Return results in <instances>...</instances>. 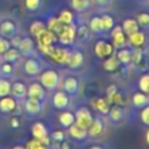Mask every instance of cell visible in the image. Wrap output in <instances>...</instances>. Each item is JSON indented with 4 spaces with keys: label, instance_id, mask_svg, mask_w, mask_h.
Here are the masks:
<instances>
[{
    "label": "cell",
    "instance_id": "cell-46",
    "mask_svg": "<svg viewBox=\"0 0 149 149\" xmlns=\"http://www.w3.org/2000/svg\"><path fill=\"white\" fill-rule=\"evenodd\" d=\"M51 139L54 140V141H56V143H62L63 140L65 139L64 131H62V130H55V131L51 134Z\"/></svg>",
    "mask_w": 149,
    "mask_h": 149
},
{
    "label": "cell",
    "instance_id": "cell-48",
    "mask_svg": "<svg viewBox=\"0 0 149 149\" xmlns=\"http://www.w3.org/2000/svg\"><path fill=\"white\" fill-rule=\"evenodd\" d=\"M111 103H114V105H119V106H122L124 103V100H123V95H122V93L120 92H116L115 94H114V97L111 98V101H110Z\"/></svg>",
    "mask_w": 149,
    "mask_h": 149
},
{
    "label": "cell",
    "instance_id": "cell-54",
    "mask_svg": "<svg viewBox=\"0 0 149 149\" xmlns=\"http://www.w3.org/2000/svg\"><path fill=\"white\" fill-rule=\"evenodd\" d=\"M145 141H147L148 145H149V130L147 131V134H145Z\"/></svg>",
    "mask_w": 149,
    "mask_h": 149
},
{
    "label": "cell",
    "instance_id": "cell-24",
    "mask_svg": "<svg viewBox=\"0 0 149 149\" xmlns=\"http://www.w3.org/2000/svg\"><path fill=\"white\" fill-rule=\"evenodd\" d=\"M119 68V60L116 55H111V56L103 59V70L107 72H115Z\"/></svg>",
    "mask_w": 149,
    "mask_h": 149
},
{
    "label": "cell",
    "instance_id": "cell-52",
    "mask_svg": "<svg viewBox=\"0 0 149 149\" xmlns=\"http://www.w3.org/2000/svg\"><path fill=\"white\" fill-rule=\"evenodd\" d=\"M10 126H12L13 128H18V127H20V122H18V119L17 118L10 119Z\"/></svg>",
    "mask_w": 149,
    "mask_h": 149
},
{
    "label": "cell",
    "instance_id": "cell-19",
    "mask_svg": "<svg viewBox=\"0 0 149 149\" xmlns=\"http://www.w3.org/2000/svg\"><path fill=\"white\" fill-rule=\"evenodd\" d=\"M68 134H70V136L74 140H84V139H86V136H88L86 130L80 127L79 124H76V123H73L72 126L68 127Z\"/></svg>",
    "mask_w": 149,
    "mask_h": 149
},
{
    "label": "cell",
    "instance_id": "cell-26",
    "mask_svg": "<svg viewBox=\"0 0 149 149\" xmlns=\"http://www.w3.org/2000/svg\"><path fill=\"white\" fill-rule=\"evenodd\" d=\"M46 29H47L46 24L42 22V21H39V20L33 21V22L30 24V26H29V31H30V34L33 37H36V38L42 33V31L46 30Z\"/></svg>",
    "mask_w": 149,
    "mask_h": 149
},
{
    "label": "cell",
    "instance_id": "cell-4",
    "mask_svg": "<svg viewBox=\"0 0 149 149\" xmlns=\"http://www.w3.org/2000/svg\"><path fill=\"white\" fill-rule=\"evenodd\" d=\"M71 56V51L67 47H55L54 51L51 52V55L47 58H50L51 62H54L55 64L64 65L68 63V59Z\"/></svg>",
    "mask_w": 149,
    "mask_h": 149
},
{
    "label": "cell",
    "instance_id": "cell-51",
    "mask_svg": "<svg viewBox=\"0 0 149 149\" xmlns=\"http://www.w3.org/2000/svg\"><path fill=\"white\" fill-rule=\"evenodd\" d=\"M95 3H97L98 5H101V7H107L111 3V0H95Z\"/></svg>",
    "mask_w": 149,
    "mask_h": 149
},
{
    "label": "cell",
    "instance_id": "cell-36",
    "mask_svg": "<svg viewBox=\"0 0 149 149\" xmlns=\"http://www.w3.org/2000/svg\"><path fill=\"white\" fill-rule=\"evenodd\" d=\"M101 20H102V25H103V30L105 31H109L115 26V21L114 18L111 17L110 15H103L101 16Z\"/></svg>",
    "mask_w": 149,
    "mask_h": 149
},
{
    "label": "cell",
    "instance_id": "cell-7",
    "mask_svg": "<svg viewBox=\"0 0 149 149\" xmlns=\"http://www.w3.org/2000/svg\"><path fill=\"white\" fill-rule=\"evenodd\" d=\"M70 95L64 92V90H59L55 92V94L52 95V106L58 110H64L70 106Z\"/></svg>",
    "mask_w": 149,
    "mask_h": 149
},
{
    "label": "cell",
    "instance_id": "cell-39",
    "mask_svg": "<svg viewBox=\"0 0 149 149\" xmlns=\"http://www.w3.org/2000/svg\"><path fill=\"white\" fill-rule=\"evenodd\" d=\"M139 88L143 93L149 94V73H145L140 77L139 80Z\"/></svg>",
    "mask_w": 149,
    "mask_h": 149
},
{
    "label": "cell",
    "instance_id": "cell-43",
    "mask_svg": "<svg viewBox=\"0 0 149 149\" xmlns=\"http://www.w3.org/2000/svg\"><path fill=\"white\" fill-rule=\"evenodd\" d=\"M13 63H9V62H5L1 64V67H0V72H1L4 76H10V74L13 73Z\"/></svg>",
    "mask_w": 149,
    "mask_h": 149
},
{
    "label": "cell",
    "instance_id": "cell-16",
    "mask_svg": "<svg viewBox=\"0 0 149 149\" xmlns=\"http://www.w3.org/2000/svg\"><path fill=\"white\" fill-rule=\"evenodd\" d=\"M24 70H25V72L29 76H36V74H38L41 72V64H39V62L37 59L29 58L24 63Z\"/></svg>",
    "mask_w": 149,
    "mask_h": 149
},
{
    "label": "cell",
    "instance_id": "cell-15",
    "mask_svg": "<svg viewBox=\"0 0 149 149\" xmlns=\"http://www.w3.org/2000/svg\"><path fill=\"white\" fill-rule=\"evenodd\" d=\"M20 50L21 55H25V56H30L34 51V42L30 37H25V38H21L20 45L17 47Z\"/></svg>",
    "mask_w": 149,
    "mask_h": 149
},
{
    "label": "cell",
    "instance_id": "cell-20",
    "mask_svg": "<svg viewBox=\"0 0 149 149\" xmlns=\"http://www.w3.org/2000/svg\"><path fill=\"white\" fill-rule=\"evenodd\" d=\"M31 135H33V137H36V139L42 140L46 136H49V132H47V128L43 123L36 122V123L31 126Z\"/></svg>",
    "mask_w": 149,
    "mask_h": 149
},
{
    "label": "cell",
    "instance_id": "cell-14",
    "mask_svg": "<svg viewBox=\"0 0 149 149\" xmlns=\"http://www.w3.org/2000/svg\"><path fill=\"white\" fill-rule=\"evenodd\" d=\"M92 106L94 107L95 111H98L102 115H107L109 111H110V102H109V100L102 98V97H98L95 100H93Z\"/></svg>",
    "mask_w": 149,
    "mask_h": 149
},
{
    "label": "cell",
    "instance_id": "cell-10",
    "mask_svg": "<svg viewBox=\"0 0 149 149\" xmlns=\"http://www.w3.org/2000/svg\"><path fill=\"white\" fill-rule=\"evenodd\" d=\"M17 109V102H16V98L10 97L9 94L5 95V97H1L0 100V111L4 114H8V113H12Z\"/></svg>",
    "mask_w": 149,
    "mask_h": 149
},
{
    "label": "cell",
    "instance_id": "cell-47",
    "mask_svg": "<svg viewBox=\"0 0 149 149\" xmlns=\"http://www.w3.org/2000/svg\"><path fill=\"white\" fill-rule=\"evenodd\" d=\"M140 119H141V122L144 124L149 126V105L144 106V109L141 110V113H140Z\"/></svg>",
    "mask_w": 149,
    "mask_h": 149
},
{
    "label": "cell",
    "instance_id": "cell-55",
    "mask_svg": "<svg viewBox=\"0 0 149 149\" xmlns=\"http://www.w3.org/2000/svg\"><path fill=\"white\" fill-rule=\"evenodd\" d=\"M89 149H103V148L100 147V145H93V147H90Z\"/></svg>",
    "mask_w": 149,
    "mask_h": 149
},
{
    "label": "cell",
    "instance_id": "cell-17",
    "mask_svg": "<svg viewBox=\"0 0 149 149\" xmlns=\"http://www.w3.org/2000/svg\"><path fill=\"white\" fill-rule=\"evenodd\" d=\"M127 37H128L127 42H128L131 46H134L135 49H136V47H143L145 45V41H147L145 34L143 33V31H140V30L135 31V33L130 34V36H127Z\"/></svg>",
    "mask_w": 149,
    "mask_h": 149
},
{
    "label": "cell",
    "instance_id": "cell-31",
    "mask_svg": "<svg viewBox=\"0 0 149 149\" xmlns=\"http://www.w3.org/2000/svg\"><path fill=\"white\" fill-rule=\"evenodd\" d=\"M89 29L93 33H102L103 30V25H102V20H101L100 16H94V17L90 18L89 21Z\"/></svg>",
    "mask_w": 149,
    "mask_h": 149
},
{
    "label": "cell",
    "instance_id": "cell-44",
    "mask_svg": "<svg viewBox=\"0 0 149 149\" xmlns=\"http://www.w3.org/2000/svg\"><path fill=\"white\" fill-rule=\"evenodd\" d=\"M37 47H38V50L43 55L50 56V55H51V52L54 51V49H55V45H41V46H37Z\"/></svg>",
    "mask_w": 149,
    "mask_h": 149
},
{
    "label": "cell",
    "instance_id": "cell-8",
    "mask_svg": "<svg viewBox=\"0 0 149 149\" xmlns=\"http://www.w3.org/2000/svg\"><path fill=\"white\" fill-rule=\"evenodd\" d=\"M16 34H17V26H16L15 21L12 20L0 21V37L10 39Z\"/></svg>",
    "mask_w": 149,
    "mask_h": 149
},
{
    "label": "cell",
    "instance_id": "cell-49",
    "mask_svg": "<svg viewBox=\"0 0 149 149\" xmlns=\"http://www.w3.org/2000/svg\"><path fill=\"white\" fill-rule=\"evenodd\" d=\"M118 92V86H116L115 84H111L110 86L107 88V90H106V94H107V100H109V102L111 101V98L114 97V94Z\"/></svg>",
    "mask_w": 149,
    "mask_h": 149
},
{
    "label": "cell",
    "instance_id": "cell-6",
    "mask_svg": "<svg viewBox=\"0 0 149 149\" xmlns=\"http://www.w3.org/2000/svg\"><path fill=\"white\" fill-rule=\"evenodd\" d=\"M111 41H113L114 47L116 49H122V47H126L127 45V36L126 33L122 29V25L114 26L111 29Z\"/></svg>",
    "mask_w": 149,
    "mask_h": 149
},
{
    "label": "cell",
    "instance_id": "cell-35",
    "mask_svg": "<svg viewBox=\"0 0 149 149\" xmlns=\"http://www.w3.org/2000/svg\"><path fill=\"white\" fill-rule=\"evenodd\" d=\"M58 18L60 20V22L64 24V25H68V24H73V13L71 12L70 9H63L62 12L59 13V16H58Z\"/></svg>",
    "mask_w": 149,
    "mask_h": 149
},
{
    "label": "cell",
    "instance_id": "cell-22",
    "mask_svg": "<svg viewBox=\"0 0 149 149\" xmlns=\"http://www.w3.org/2000/svg\"><path fill=\"white\" fill-rule=\"evenodd\" d=\"M63 89L67 94H76L79 92V81L76 77H67L64 84H63Z\"/></svg>",
    "mask_w": 149,
    "mask_h": 149
},
{
    "label": "cell",
    "instance_id": "cell-28",
    "mask_svg": "<svg viewBox=\"0 0 149 149\" xmlns=\"http://www.w3.org/2000/svg\"><path fill=\"white\" fill-rule=\"evenodd\" d=\"M63 26H64V24L60 22V20L58 17L49 18V21H47V24H46V28L49 29V30H51L52 33H55L56 36L59 34V31L63 29Z\"/></svg>",
    "mask_w": 149,
    "mask_h": 149
},
{
    "label": "cell",
    "instance_id": "cell-2",
    "mask_svg": "<svg viewBox=\"0 0 149 149\" xmlns=\"http://www.w3.org/2000/svg\"><path fill=\"white\" fill-rule=\"evenodd\" d=\"M114 50H115L114 45L105 41V39L97 41L94 43V47H93V52H94V55L98 59H106V58L114 55Z\"/></svg>",
    "mask_w": 149,
    "mask_h": 149
},
{
    "label": "cell",
    "instance_id": "cell-40",
    "mask_svg": "<svg viewBox=\"0 0 149 149\" xmlns=\"http://www.w3.org/2000/svg\"><path fill=\"white\" fill-rule=\"evenodd\" d=\"M136 20H137L139 26H141V28H144V29L149 28V13H147V12L139 13L137 17H136Z\"/></svg>",
    "mask_w": 149,
    "mask_h": 149
},
{
    "label": "cell",
    "instance_id": "cell-50",
    "mask_svg": "<svg viewBox=\"0 0 149 149\" xmlns=\"http://www.w3.org/2000/svg\"><path fill=\"white\" fill-rule=\"evenodd\" d=\"M20 41L21 38L16 34V36H13L12 38L9 39V43H10V47H18V45H20Z\"/></svg>",
    "mask_w": 149,
    "mask_h": 149
},
{
    "label": "cell",
    "instance_id": "cell-32",
    "mask_svg": "<svg viewBox=\"0 0 149 149\" xmlns=\"http://www.w3.org/2000/svg\"><path fill=\"white\" fill-rule=\"evenodd\" d=\"M109 116H110V119L114 122H120L122 119H123V109H122V106L114 105L113 107H110Z\"/></svg>",
    "mask_w": 149,
    "mask_h": 149
},
{
    "label": "cell",
    "instance_id": "cell-56",
    "mask_svg": "<svg viewBox=\"0 0 149 149\" xmlns=\"http://www.w3.org/2000/svg\"><path fill=\"white\" fill-rule=\"evenodd\" d=\"M12 149H25V147H22V145H16V147H13Z\"/></svg>",
    "mask_w": 149,
    "mask_h": 149
},
{
    "label": "cell",
    "instance_id": "cell-9",
    "mask_svg": "<svg viewBox=\"0 0 149 149\" xmlns=\"http://www.w3.org/2000/svg\"><path fill=\"white\" fill-rule=\"evenodd\" d=\"M86 131H88V136L98 137L105 131V123H103V120L101 118H95V119H93V122L86 128Z\"/></svg>",
    "mask_w": 149,
    "mask_h": 149
},
{
    "label": "cell",
    "instance_id": "cell-11",
    "mask_svg": "<svg viewBox=\"0 0 149 149\" xmlns=\"http://www.w3.org/2000/svg\"><path fill=\"white\" fill-rule=\"evenodd\" d=\"M26 95L29 98H36V100L42 101L45 98V88L39 82H33V84H30L28 86Z\"/></svg>",
    "mask_w": 149,
    "mask_h": 149
},
{
    "label": "cell",
    "instance_id": "cell-42",
    "mask_svg": "<svg viewBox=\"0 0 149 149\" xmlns=\"http://www.w3.org/2000/svg\"><path fill=\"white\" fill-rule=\"evenodd\" d=\"M25 7L30 12H36L41 7V0H25Z\"/></svg>",
    "mask_w": 149,
    "mask_h": 149
},
{
    "label": "cell",
    "instance_id": "cell-41",
    "mask_svg": "<svg viewBox=\"0 0 149 149\" xmlns=\"http://www.w3.org/2000/svg\"><path fill=\"white\" fill-rule=\"evenodd\" d=\"M143 50L141 47H136V49L132 51V58H131V62H134V64L139 65L140 63L143 62Z\"/></svg>",
    "mask_w": 149,
    "mask_h": 149
},
{
    "label": "cell",
    "instance_id": "cell-21",
    "mask_svg": "<svg viewBox=\"0 0 149 149\" xmlns=\"http://www.w3.org/2000/svg\"><path fill=\"white\" fill-rule=\"evenodd\" d=\"M26 92H28V88L22 81H16L10 86V93L15 98H24L26 95Z\"/></svg>",
    "mask_w": 149,
    "mask_h": 149
},
{
    "label": "cell",
    "instance_id": "cell-5",
    "mask_svg": "<svg viewBox=\"0 0 149 149\" xmlns=\"http://www.w3.org/2000/svg\"><path fill=\"white\" fill-rule=\"evenodd\" d=\"M93 115L86 107H80L77 109L76 114H74V123L79 124L80 127L86 130L90 126V123L93 122Z\"/></svg>",
    "mask_w": 149,
    "mask_h": 149
},
{
    "label": "cell",
    "instance_id": "cell-27",
    "mask_svg": "<svg viewBox=\"0 0 149 149\" xmlns=\"http://www.w3.org/2000/svg\"><path fill=\"white\" fill-rule=\"evenodd\" d=\"M148 97L145 93L143 92H136L134 95H132V103H134L135 107H144L148 103Z\"/></svg>",
    "mask_w": 149,
    "mask_h": 149
},
{
    "label": "cell",
    "instance_id": "cell-12",
    "mask_svg": "<svg viewBox=\"0 0 149 149\" xmlns=\"http://www.w3.org/2000/svg\"><path fill=\"white\" fill-rule=\"evenodd\" d=\"M56 41H58L56 34L52 33L49 29H46V30L42 31V33L37 37V46H41V45H55Z\"/></svg>",
    "mask_w": 149,
    "mask_h": 149
},
{
    "label": "cell",
    "instance_id": "cell-29",
    "mask_svg": "<svg viewBox=\"0 0 149 149\" xmlns=\"http://www.w3.org/2000/svg\"><path fill=\"white\" fill-rule=\"evenodd\" d=\"M116 58H118L119 63H122V64H128V63L131 62L132 51L131 50H128V49L122 47V49H119L118 52H116Z\"/></svg>",
    "mask_w": 149,
    "mask_h": 149
},
{
    "label": "cell",
    "instance_id": "cell-33",
    "mask_svg": "<svg viewBox=\"0 0 149 149\" xmlns=\"http://www.w3.org/2000/svg\"><path fill=\"white\" fill-rule=\"evenodd\" d=\"M20 55H21V52L17 47H9V50L4 54V59H5V62L15 63L20 59Z\"/></svg>",
    "mask_w": 149,
    "mask_h": 149
},
{
    "label": "cell",
    "instance_id": "cell-13",
    "mask_svg": "<svg viewBox=\"0 0 149 149\" xmlns=\"http://www.w3.org/2000/svg\"><path fill=\"white\" fill-rule=\"evenodd\" d=\"M25 111L29 115H38L42 111V101L36 98H28L25 101Z\"/></svg>",
    "mask_w": 149,
    "mask_h": 149
},
{
    "label": "cell",
    "instance_id": "cell-34",
    "mask_svg": "<svg viewBox=\"0 0 149 149\" xmlns=\"http://www.w3.org/2000/svg\"><path fill=\"white\" fill-rule=\"evenodd\" d=\"M90 5V0H71V7L76 12H84Z\"/></svg>",
    "mask_w": 149,
    "mask_h": 149
},
{
    "label": "cell",
    "instance_id": "cell-18",
    "mask_svg": "<svg viewBox=\"0 0 149 149\" xmlns=\"http://www.w3.org/2000/svg\"><path fill=\"white\" fill-rule=\"evenodd\" d=\"M82 63H84V54H82L81 51L76 50V51L71 52V56L67 63V65L71 70H77V68H80L82 65Z\"/></svg>",
    "mask_w": 149,
    "mask_h": 149
},
{
    "label": "cell",
    "instance_id": "cell-53",
    "mask_svg": "<svg viewBox=\"0 0 149 149\" xmlns=\"http://www.w3.org/2000/svg\"><path fill=\"white\" fill-rule=\"evenodd\" d=\"M60 149H71V144L68 141H64V140H63V141L60 143Z\"/></svg>",
    "mask_w": 149,
    "mask_h": 149
},
{
    "label": "cell",
    "instance_id": "cell-38",
    "mask_svg": "<svg viewBox=\"0 0 149 149\" xmlns=\"http://www.w3.org/2000/svg\"><path fill=\"white\" fill-rule=\"evenodd\" d=\"M10 86H12V84H10L8 80L0 79V98L9 94L10 93Z\"/></svg>",
    "mask_w": 149,
    "mask_h": 149
},
{
    "label": "cell",
    "instance_id": "cell-45",
    "mask_svg": "<svg viewBox=\"0 0 149 149\" xmlns=\"http://www.w3.org/2000/svg\"><path fill=\"white\" fill-rule=\"evenodd\" d=\"M9 47H10L9 39L4 38V37H0V55H4L9 50Z\"/></svg>",
    "mask_w": 149,
    "mask_h": 149
},
{
    "label": "cell",
    "instance_id": "cell-1",
    "mask_svg": "<svg viewBox=\"0 0 149 149\" xmlns=\"http://www.w3.org/2000/svg\"><path fill=\"white\" fill-rule=\"evenodd\" d=\"M60 77L55 70H46L39 74V84L47 90H55L59 85Z\"/></svg>",
    "mask_w": 149,
    "mask_h": 149
},
{
    "label": "cell",
    "instance_id": "cell-30",
    "mask_svg": "<svg viewBox=\"0 0 149 149\" xmlns=\"http://www.w3.org/2000/svg\"><path fill=\"white\" fill-rule=\"evenodd\" d=\"M76 38L80 42H86L90 38V29L86 25H81L76 29Z\"/></svg>",
    "mask_w": 149,
    "mask_h": 149
},
{
    "label": "cell",
    "instance_id": "cell-3",
    "mask_svg": "<svg viewBox=\"0 0 149 149\" xmlns=\"http://www.w3.org/2000/svg\"><path fill=\"white\" fill-rule=\"evenodd\" d=\"M74 39H76V26L73 24L64 25L62 30L59 31V34H58V41L63 46H71V45H73Z\"/></svg>",
    "mask_w": 149,
    "mask_h": 149
},
{
    "label": "cell",
    "instance_id": "cell-23",
    "mask_svg": "<svg viewBox=\"0 0 149 149\" xmlns=\"http://www.w3.org/2000/svg\"><path fill=\"white\" fill-rule=\"evenodd\" d=\"M139 24H137V20L136 18H126V20L123 21V24H122V29H123V31L126 33V36H130V34L135 33V31L139 30Z\"/></svg>",
    "mask_w": 149,
    "mask_h": 149
},
{
    "label": "cell",
    "instance_id": "cell-25",
    "mask_svg": "<svg viewBox=\"0 0 149 149\" xmlns=\"http://www.w3.org/2000/svg\"><path fill=\"white\" fill-rule=\"evenodd\" d=\"M59 123L64 128H68V127L74 123V114L71 113V111H63L59 115Z\"/></svg>",
    "mask_w": 149,
    "mask_h": 149
},
{
    "label": "cell",
    "instance_id": "cell-37",
    "mask_svg": "<svg viewBox=\"0 0 149 149\" xmlns=\"http://www.w3.org/2000/svg\"><path fill=\"white\" fill-rule=\"evenodd\" d=\"M25 149H47V147L42 143V140L33 137L31 140H29V141L26 143Z\"/></svg>",
    "mask_w": 149,
    "mask_h": 149
}]
</instances>
